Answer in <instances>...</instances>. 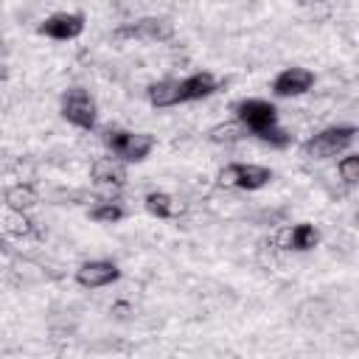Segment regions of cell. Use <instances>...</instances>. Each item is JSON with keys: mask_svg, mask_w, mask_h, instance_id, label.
Masks as SVG:
<instances>
[{"mask_svg": "<svg viewBox=\"0 0 359 359\" xmlns=\"http://www.w3.org/2000/svg\"><path fill=\"white\" fill-rule=\"evenodd\" d=\"M356 126L353 123H337V126H325L320 132H314L306 143H303V157L309 160H331L345 154L353 140H356Z\"/></svg>", "mask_w": 359, "mask_h": 359, "instance_id": "obj_1", "label": "cell"}, {"mask_svg": "<svg viewBox=\"0 0 359 359\" xmlns=\"http://www.w3.org/2000/svg\"><path fill=\"white\" fill-rule=\"evenodd\" d=\"M107 151L121 163H143L154 151V137L149 132H129V129H104L101 135Z\"/></svg>", "mask_w": 359, "mask_h": 359, "instance_id": "obj_2", "label": "cell"}, {"mask_svg": "<svg viewBox=\"0 0 359 359\" xmlns=\"http://www.w3.org/2000/svg\"><path fill=\"white\" fill-rule=\"evenodd\" d=\"M59 115L76 126V129H84V132H93L95 123H98V107H95V98L84 90V87H67L59 98Z\"/></svg>", "mask_w": 359, "mask_h": 359, "instance_id": "obj_3", "label": "cell"}, {"mask_svg": "<svg viewBox=\"0 0 359 359\" xmlns=\"http://www.w3.org/2000/svg\"><path fill=\"white\" fill-rule=\"evenodd\" d=\"M171 36H174L171 20L157 17V14L137 17V20L123 22V25H118L112 31V39L115 42H154V45H160V42H168Z\"/></svg>", "mask_w": 359, "mask_h": 359, "instance_id": "obj_4", "label": "cell"}, {"mask_svg": "<svg viewBox=\"0 0 359 359\" xmlns=\"http://www.w3.org/2000/svg\"><path fill=\"white\" fill-rule=\"evenodd\" d=\"M275 180L272 168L258 163H230L216 174V182L222 188H238V191H258L266 188Z\"/></svg>", "mask_w": 359, "mask_h": 359, "instance_id": "obj_5", "label": "cell"}, {"mask_svg": "<svg viewBox=\"0 0 359 359\" xmlns=\"http://www.w3.org/2000/svg\"><path fill=\"white\" fill-rule=\"evenodd\" d=\"M233 112H236V121L255 137L261 129H269V126H275L278 123V107L272 104V101H266V98H241L236 107H233Z\"/></svg>", "mask_w": 359, "mask_h": 359, "instance_id": "obj_6", "label": "cell"}, {"mask_svg": "<svg viewBox=\"0 0 359 359\" xmlns=\"http://www.w3.org/2000/svg\"><path fill=\"white\" fill-rule=\"evenodd\" d=\"M36 34L48 36V39H56V42L79 39L84 34V14H79V11H56V14L45 17L36 25Z\"/></svg>", "mask_w": 359, "mask_h": 359, "instance_id": "obj_7", "label": "cell"}, {"mask_svg": "<svg viewBox=\"0 0 359 359\" xmlns=\"http://www.w3.org/2000/svg\"><path fill=\"white\" fill-rule=\"evenodd\" d=\"M118 280H121V266L107 258H90L76 269V283L81 289H104Z\"/></svg>", "mask_w": 359, "mask_h": 359, "instance_id": "obj_8", "label": "cell"}, {"mask_svg": "<svg viewBox=\"0 0 359 359\" xmlns=\"http://www.w3.org/2000/svg\"><path fill=\"white\" fill-rule=\"evenodd\" d=\"M317 76L309 70V67H283L275 81H272V93L278 98H297V95H306L311 87H314Z\"/></svg>", "mask_w": 359, "mask_h": 359, "instance_id": "obj_9", "label": "cell"}, {"mask_svg": "<svg viewBox=\"0 0 359 359\" xmlns=\"http://www.w3.org/2000/svg\"><path fill=\"white\" fill-rule=\"evenodd\" d=\"M275 244L280 250H292V252H309L320 244V230L309 222H300L294 227H283L278 236H275Z\"/></svg>", "mask_w": 359, "mask_h": 359, "instance_id": "obj_10", "label": "cell"}, {"mask_svg": "<svg viewBox=\"0 0 359 359\" xmlns=\"http://www.w3.org/2000/svg\"><path fill=\"white\" fill-rule=\"evenodd\" d=\"M90 177H93L95 185H104V188H123V185H126V163H121V160L112 157V154L95 157L93 165H90Z\"/></svg>", "mask_w": 359, "mask_h": 359, "instance_id": "obj_11", "label": "cell"}, {"mask_svg": "<svg viewBox=\"0 0 359 359\" xmlns=\"http://www.w3.org/2000/svg\"><path fill=\"white\" fill-rule=\"evenodd\" d=\"M219 90V81L213 73L208 70H199V73H191L185 79H180V101L188 104V101H202L208 95H213Z\"/></svg>", "mask_w": 359, "mask_h": 359, "instance_id": "obj_12", "label": "cell"}, {"mask_svg": "<svg viewBox=\"0 0 359 359\" xmlns=\"http://www.w3.org/2000/svg\"><path fill=\"white\" fill-rule=\"evenodd\" d=\"M146 98L151 107L157 109H168V107H177L182 104L180 101V79H160V81H151L146 87Z\"/></svg>", "mask_w": 359, "mask_h": 359, "instance_id": "obj_13", "label": "cell"}, {"mask_svg": "<svg viewBox=\"0 0 359 359\" xmlns=\"http://www.w3.org/2000/svg\"><path fill=\"white\" fill-rule=\"evenodd\" d=\"M143 208L146 213H151L154 219H177L182 213V202H177L171 194L165 191H149L143 196Z\"/></svg>", "mask_w": 359, "mask_h": 359, "instance_id": "obj_14", "label": "cell"}, {"mask_svg": "<svg viewBox=\"0 0 359 359\" xmlns=\"http://www.w3.org/2000/svg\"><path fill=\"white\" fill-rule=\"evenodd\" d=\"M3 202H6L8 210H22V213H28L31 208L39 205V194H36V188H34L31 182H17V185L6 188Z\"/></svg>", "mask_w": 359, "mask_h": 359, "instance_id": "obj_15", "label": "cell"}, {"mask_svg": "<svg viewBox=\"0 0 359 359\" xmlns=\"http://www.w3.org/2000/svg\"><path fill=\"white\" fill-rule=\"evenodd\" d=\"M250 132L233 118V121H224V123H216L210 132H208V140L210 143H216V146H233V143H238V140H244Z\"/></svg>", "mask_w": 359, "mask_h": 359, "instance_id": "obj_16", "label": "cell"}, {"mask_svg": "<svg viewBox=\"0 0 359 359\" xmlns=\"http://www.w3.org/2000/svg\"><path fill=\"white\" fill-rule=\"evenodd\" d=\"M87 216H90L93 222H98V224H118V222L126 216V208H123L118 199H98V202L87 210Z\"/></svg>", "mask_w": 359, "mask_h": 359, "instance_id": "obj_17", "label": "cell"}, {"mask_svg": "<svg viewBox=\"0 0 359 359\" xmlns=\"http://www.w3.org/2000/svg\"><path fill=\"white\" fill-rule=\"evenodd\" d=\"M3 230L8 236H14V238H34L36 236L34 219L28 213H22V210H8L6 219H3Z\"/></svg>", "mask_w": 359, "mask_h": 359, "instance_id": "obj_18", "label": "cell"}, {"mask_svg": "<svg viewBox=\"0 0 359 359\" xmlns=\"http://www.w3.org/2000/svg\"><path fill=\"white\" fill-rule=\"evenodd\" d=\"M337 174H339V180H342L348 188L356 185V182H359V154H356V151L342 154V157L337 160Z\"/></svg>", "mask_w": 359, "mask_h": 359, "instance_id": "obj_19", "label": "cell"}, {"mask_svg": "<svg viewBox=\"0 0 359 359\" xmlns=\"http://www.w3.org/2000/svg\"><path fill=\"white\" fill-rule=\"evenodd\" d=\"M255 140L266 143L269 149H289V146H292V135H289L280 123H275V126H269V129H261V132L255 135Z\"/></svg>", "mask_w": 359, "mask_h": 359, "instance_id": "obj_20", "label": "cell"}, {"mask_svg": "<svg viewBox=\"0 0 359 359\" xmlns=\"http://www.w3.org/2000/svg\"><path fill=\"white\" fill-rule=\"evenodd\" d=\"M3 81H8V65H6V59H0V84Z\"/></svg>", "mask_w": 359, "mask_h": 359, "instance_id": "obj_21", "label": "cell"}, {"mask_svg": "<svg viewBox=\"0 0 359 359\" xmlns=\"http://www.w3.org/2000/svg\"><path fill=\"white\" fill-rule=\"evenodd\" d=\"M6 247H8V244H6V238L0 236V252H6Z\"/></svg>", "mask_w": 359, "mask_h": 359, "instance_id": "obj_22", "label": "cell"}]
</instances>
